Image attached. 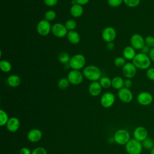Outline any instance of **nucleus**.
Returning <instances> with one entry per match:
<instances>
[{
  "label": "nucleus",
  "mask_w": 154,
  "mask_h": 154,
  "mask_svg": "<svg viewBox=\"0 0 154 154\" xmlns=\"http://www.w3.org/2000/svg\"><path fill=\"white\" fill-rule=\"evenodd\" d=\"M58 0H43L44 3L48 7H54L58 3Z\"/></svg>",
  "instance_id": "4c0bfd02"
},
{
  "label": "nucleus",
  "mask_w": 154,
  "mask_h": 154,
  "mask_svg": "<svg viewBox=\"0 0 154 154\" xmlns=\"http://www.w3.org/2000/svg\"><path fill=\"white\" fill-rule=\"evenodd\" d=\"M8 85L12 87H16L20 84V78L17 75H11L7 78Z\"/></svg>",
  "instance_id": "5701e85b"
},
{
  "label": "nucleus",
  "mask_w": 154,
  "mask_h": 154,
  "mask_svg": "<svg viewBox=\"0 0 154 154\" xmlns=\"http://www.w3.org/2000/svg\"><path fill=\"white\" fill-rule=\"evenodd\" d=\"M7 129L11 132H16L20 126L19 120L16 117H11L6 124Z\"/></svg>",
  "instance_id": "a211bd4d"
},
{
  "label": "nucleus",
  "mask_w": 154,
  "mask_h": 154,
  "mask_svg": "<svg viewBox=\"0 0 154 154\" xmlns=\"http://www.w3.org/2000/svg\"><path fill=\"white\" fill-rule=\"evenodd\" d=\"M126 150L128 154H141L143 150L142 143L134 139L130 140L126 144Z\"/></svg>",
  "instance_id": "20e7f679"
},
{
  "label": "nucleus",
  "mask_w": 154,
  "mask_h": 154,
  "mask_svg": "<svg viewBox=\"0 0 154 154\" xmlns=\"http://www.w3.org/2000/svg\"><path fill=\"white\" fill-rule=\"evenodd\" d=\"M134 137L135 140L141 142L147 138L148 132L143 126H138L134 131Z\"/></svg>",
  "instance_id": "2eb2a0df"
},
{
  "label": "nucleus",
  "mask_w": 154,
  "mask_h": 154,
  "mask_svg": "<svg viewBox=\"0 0 154 154\" xmlns=\"http://www.w3.org/2000/svg\"><path fill=\"white\" fill-rule=\"evenodd\" d=\"M67 38L69 42L72 44H78L81 40V37L79 33L75 31H69L67 34Z\"/></svg>",
  "instance_id": "aec40b11"
},
{
  "label": "nucleus",
  "mask_w": 154,
  "mask_h": 154,
  "mask_svg": "<svg viewBox=\"0 0 154 154\" xmlns=\"http://www.w3.org/2000/svg\"><path fill=\"white\" fill-rule=\"evenodd\" d=\"M118 97L124 103H129L132 100L133 94L129 88L123 87L119 90Z\"/></svg>",
  "instance_id": "ddd939ff"
},
{
  "label": "nucleus",
  "mask_w": 154,
  "mask_h": 154,
  "mask_svg": "<svg viewBox=\"0 0 154 154\" xmlns=\"http://www.w3.org/2000/svg\"><path fill=\"white\" fill-rule=\"evenodd\" d=\"M146 76L149 79L154 81V67H149L147 69Z\"/></svg>",
  "instance_id": "c9c22d12"
},
{
  "label": "nucleus",
  "mask_w": 154,
  "mask_h": 154,
  "mask_svg": "<svg viewBox=\"0 0 154 154\" xmlns=\"http://www.w3.org/2000/svg\"><path fill=\"white\" fill-rule=\"evenodd\" d=\"M102 37L106 43L111 42L116 37V31L111 26H107L103 29L102 32Z\"/></svg>",
  "instance_id": "9b49d317"
},
{
  "label": "nucleus",
  "mask_w": 154,
  "mask_h": 154,
  "mask_svg": "<svg viewBox=\"0 0 154 154\" xmlns=\"http://www.w3.org/2000/svg\"><path fill=\"white\" fill-rule=\"evenodd\" d=\"M56 13L55 11L52 10H50L47 11L45 14V19H46L48 21H52L54 20L56 17Z\"/></svg>",
  "instance_id": "7c9ffc66"
},
{
  "label": "nucleus",
  "mask_w": 154,
  "mask_h": 154,
  "mask_svg": "<svg viewBox=\"0 0 154 154\" xmlns=\"http://www.w3.org/2000/svg\"><path fill=\"white\" fill-rule=\"evenodd\" d=\"M115 96L113 93L106 92L102 94L100 98V103L104 108H109L114 103Z\"/></svg>",
  "instance_id": "4468645a"
},
{
  "label": "nucleus",
  "mask_w": 154,
  "mask_h": 154,
  "mask_svg": "<svg viewBox=\"0 0 154 154\" xmlns=\"http://www.w3.org/2000/svg\"><path fill=\"white\" fill-rule=\"evenodd\" d=\"M114 47H115L114 43L112 42H108V43H107V44H106V48H107V49H108V51H112V50L114 49Z\"/></svg>",
  "instance_id": "79ce46f5"
},
{
  "label": "nucleus",
  "mask_w": 154,
  "mask_h": 154,
  "mask_svg": "<svg viewBox=\"0 0 154 154\" xmlns=\"http://www.w3.org/2000/svg\"><path fill=\"white\" fill-rule=\"evenodd\" d=\"M150 48H149V46H146V45L142 48V49H141V52L143 53V54H146V55H149V52H150Z\"/></svg>",
  "instance_id": "ea45409f"
},
{
  "label": "nucleus",
  "mask_w": 154,
  "mask_h": 154,
  "mask_svg": "<svg viewBox=\"0 0 154 154\" xmlns=\"http://www.w3.org/2000/svg\"><path fill=\"white\" fill-rule=\"evenodd\" d=\"M70 57L69 54L66 52H61L58 55V60L63 64H67L69 63Z\"/></svg>",
  "instance_id": "a878e982"
},
{
  "label": "nucleus",
  "mask_w": 154,
  "mask_h": 154,
  "mask_svg": "<svg viewBox=\"0 0 154 154\" xmlns=\"http://www.w3.org/2000/svg\"><path fill=\"white\" fill-rule=\"evenodd\" d=\"M99 82L102 88H108L111 85V80L109 78L106 76L101 77L99 80Z\"/></svg>",
  "instance_id": "393cba45"
},
{
  "label": "nucleus",
  "mask_w": 154,
  "mask_h": 154,
  "mask_svg": "<svg viewBox=\"0 0 154 154\" xmlns=\"http://www.w3.org/2000/svg\"><path fill=\"white\" fill-rule=\"evenodd\" d=\"M123 0H108V5L111 7H117L120 6Z\"/></svg>",
  "instance_id": "f704fd0d"
},
{
  "label": "nucleus",
  "mask_w": 154,
  "mask_h": 154,
  "mask_svg": "<svg viewBox=\"0 0 154 154\" xmlns=\"http://www.w3.org/2000/svg\"><path fill=\"white\" fill-rule=\"evenodd\" d=\"M86 63L85 57L81 54L73 55L69 61V65L73 70H80L85 66Z\"/></svg>",
  "instance_id": "7ed1b4c3"
},
{
  "label": "nucleus",
  "mask_w": 154,
  "mask_h": 154,
  "mask_svg": "<svg viewBox=\"0 0 154 154\" xmlns=\"http://www.w3.org/2000/svg\"><path fill=\"white\" fill-rule=\"evenodd\" d=\"M9 119L7 114L2 109L0 110V126H2L7 124Z\"/></svg>",
  "instance_id": "c85d7f7f"
},
{
  "label": "nucleus",
  "mask_w": 154,
  "mask_h": 154,
  "mask_svg": "<svg viewBox=\"0 0 154 154\" xmlns=\"http://www.w3.org/2000/svg\"><path fill=\"white\" fill-rule=\"evenodd\" d=\"M31 153L28 147H22L19 151V154H31Z\"/></svg>",
  "instance_id": "a19ab883"
},
{
  "label": "nucleus",
  "mask_w": 154,
  "mask_h": 154,
  "mask_svg": "<svg viewBox=\"0 0 154 154\" xmlns=\"http://www.w3.org/2000/svg\"><path fill=\"white\" fill-rule=\"evenodd\" d=\"M76 2V4H79L81 5H84L88 3L90 0H75Z\"/></svg>",
  "instance_id": "37998d69"
},
{
  "label": "nucleus",
  "mask_w": 154,
  "mask_h": 154,
  "mask_svg": "<svg viewBox=\"0 0 154 154\" xmlns=\"http://www.w3.org/2000/svg\"><path fill=\"white\" fill-rule=\"evenodd\" d=\"M85 78L91 81H97L101 78L100 69L94 65H89L85 67L82 71Z\"/></svg>",
  "instance_id": "f03ea898"
},
{
  "label": "nucleus",
  "mask_w": 154,
  "mask_h": 154,
  "mask_svg": "<svg viewBox=\"0 0 154 154\" xmlns=\"http://www.w3.org/2000/svg\"><path fill=\"white\" fill-rule=\"evenodd\" d=\"M145 45L150 48H154V37L148 35L144 38Z\"/></svg>",
  "instance_id": "72a5a7b5"
},
{
  "label": "nucleus",
  "mask_w": 154,
  "mask_h": 154,
  "mask_svg": "<svg viewBox=\"0 0 154 154\" xmlns=\"http://www.w3.org/2000/svg\"><path fill=\"white\" fill-rule=\"evenodd\" d=\"M151 60L148 55L141 52L137 54L134 58L132 60V63L137 69L145 70L150 67L151 64Z\"/></svg>",
  "instance_id": "f257e3e1"
},
{
  "label": "nucleus",
  "mask_w": 154,
  "mask_h": 154,
  "mask_svg": "<svg viewBox=\"0 0 154 154\" xmlns=\"http://www.w3.org/2000/svg\"><path fill=\"white\" fill-rule=\"evenodd\" d=\"M36 29L39 35L42 36H46L51 31L52 26L49 21L46 19H43L38 22Z\"/></svg>",
  "instance_id": "423d86ee"
},
{
  "label": "nucleus",
  "mask_w": 154,
  "mask_h": 154,
  "mask_svg": "<svg viewBox=\"0 0 154 154\" xmlns=\"http://www.w3.org/2000/svg\"><path fill=\"white\" fill-rule=\"evenodd\" d=\"M69 84L70 82L67 78H61L58 80L57 85L61 90H65L69 87Z\"/></svg>",
  "instance_id": "bb28decb"
},
{
  "label": "nucleus",
  "mask_w": 154,
  "mask_h": 154,
  "mask_svg": "<svg viewBox=\"0 0 154 154\" xmlns=\"http://www.w3.org/2000/svg\"><path fill=\"white\" fill-rule=\"evenodd\" d=\"M84 75L79 70H72L67 75V79L70 84L73 85H79L83 81Z\"/></svg>",
  "instance_id": "0eeeda50"
},
{
  "label": "nucleus",
  "mask_w": 154,
  "mask_h": 154,
  "mask_svg": "<svg viewBox=\"0 0 154 154\" xmlns=\"http://www.w3.org/2000/svg\"><path fill=\"white\" fill-rule=\"evenodd\" d=\"M122 73L125 78L131 79L137 73V67L132 63H126L122 67Z\"/></svg>",
  "instance_id": "f8f14e48"
},
{
  "label": "nucleus",
  "mask_w": 154,
  "mask_h": 154,
  "mask_svg": "<svg viewBox=\"0 0 154 154\" xmlns=\"http://www.w3.org/2000/svg\"><path fill=\"white\" fill-rule=\"evenodd\" d=\"M137 102L143 106H147L152 103L153 100L152 94L147 91H142L140 93L137 97Z\"/></svg>",
  "instance_id": "1a4fd4ad"
},
{
  "label": "nucleus",
  "mask_w": 154,
  "mask_h": 154,
  "mask_svg": "<svg viewBox=\"0 0 154 154\" xmlns=\"http://www.w3.org/2000/svg\"><path fill=\"white\" fill-rule=\"evenodd\" d=\"M151 60L152 61L154 62V48H152L150 49V52L148 55Z\"/></svg>",
  "instance_id": "c03bdc74"
},
{
  "label": "nucleus",
  "mask_w": 154,
  "mask_h": 154,
  "mask_svg": "<svg viewBox=\"0 0 154 154\" xmlns=\"http://www.w3.org/2000/svg\"><path fill=\"white\" fill-rule=\"evenodd\" d=\"M67 31L65 25L61 23H56L52 26L51 32L54 36L58 38H63L67 36Z\"/></svg>",
  "instance_id": "6e6552de"
},
{
  "label": "nucleus",
  "mask_w": 154,
  "mask_h": 154,
  "mask_svg": "<svg viewBox=\"0 0 154 154\" xmlns=\"http://www.w3.org/2000/svg\"><path fill=\"white\" fill-rule=\"evenodd\" d=\"M31 154H47V152L45 148L38 147L35 148L32 152Z\"/></svg>",
  "instance_id": "e433bc0d"
},
{
  "label": "nucleus",
  "mask_w": 154,
  "mask_h": 154,
  "mask_svg": "<svg viewBox=\"0 0 154 154\" xmlns=\"http://www.w3.org/2000/svg\"><path fill=\"white\" fill-rule=\"evenodd\" d=\"M131 46L135 50H141L145 45L144 38L139 34H133L130 38Z\"/></svg>",
  "instance_id": "9d476101"
},
{
  "label": "nucleus",
  "mask_w": 154,
  "mask_h": 154,
  "mask_svg": "<svg viewBox=\"0 0 154 154\" xmlns=\"http://www.w3.org/2000/svg\"><path fill=\"white\" fill-rule=\"evenodd\" d=\"M136 51L135 49L132 48L131 46H126L123 51V57L126 59V60H133L134 58V57L136 55Z\"/></svg>",
  "instance_id": "6ab92c4d"
},
{
  "label": "nucleus",
  "mask_w": 154,
  "mask_h": 154,
  "mask_svg": "<svg viewBox=\"0 0 154 154\" xmlns=\"http://www.w3.org/2000/svg\"><path fill=\"white\" fill-rule=\"evenodd\" d=\"M111 86L117 90L124 87V80L120 76H115L111 79Z\"/></svg>",
  "instance_id": "4be33fe9"
},
{
  "label": "nucleus",
  "mask_w": 154,
  "mask_h": 154,
  "mask_svg": "<svg viewBox=\"0 0 154 154\" xmlns=\"http://www.w3.org/2000/svg\"><path fill=\"white\" fill-rule=\"evenodd\" d=\"M114 65L117 67H123L126 63V59L124 57H117L115 58L114 61Z\"/></svg>",
  "instance_id": "2f4dec72"
},
{
  "label": "nucleus",
  "mask_w": 154,
  "mask_h": 154,
  "mask_svg": "<svg viewBox=\"0 0 154 154\" xmlns=\"http://www.w3.org/2000/svg\"><path fill=\"white\" fill-rule=\"evenodd\" d=\"M114 140L120 145L126 144L130 140V134L125 129H119L114 134Z\"/></svg>",
  "instance_id": "39448f33"
},
{
  "label": "nucleus",
  "mask_w": 154,
  "mask_h": 154,
  "mask_svg": "<svg viewBox=\"0 0 154 154\" xmlns=\"http://www.w3.org/2000/svg\"><path fill=\"white\" fill-rule=\"evenodd\" d=\"M123 2L128 7L134 8L139 5L140 0H123Z\"/></svg>",
  "instance_id": "473e14b6"
},
{
  "label": "nucleus",
  "mask_w": 154,
  "mask_h": 154,
  "mask_svg": "<svg viewBox=\"0 0 154 154\" xmlns=\"http://www.w3.org/2000/svg\"><path fill=\"white\" fill-rule=\"evenodd\" d=\"M132 85V82L131 80V79L126 78L125 80H124V87L129 88Z\"/></svg>",
  "instance_id": "58836bf2"
},
{
  "label": "nucleus",
  "mask_w": 154,
  "mask_h": 154,
  "mask_svg": "<svg viewBox=\"0 0 154 154\" xmlns=\"http://www.w3.org/2000/svg\"><path fill=\"white\" fill-rule=\"evenodd\" d=\"M83 8L82 5L78 4H75L72 5L70 9V14L74 17H79L83 14Z\"/></svg>",
  "instance_id": "412c9836"
},
{
  "label": "nucleus",
  "mask_w": 154,
  "mask_h": 154,
  "mask_svg": "<svg viewBox=\"0 0 154 154\" xmlns=\"http://www.w3.org/2000/svg\"><path fill=\"white\" fill-rule=\"evenodd\" d=\"M64 25L66 27L67 29L69 31L74 30L76 28L77 24H76V22L75 20L69 19L66 22Z\"/></svg>",
  "instance_id": "c756f323"
},
{
  "label": "nucleus",
  "mask_w": 154,
  "mask_h": 154,
  "mask_svg": "<svg viewBox=\"0 0 154 154\" xmlns=\"http://www.w3.org/2000/svg\"><path fill=\"white\" fill-rule=\"evenodd\" d=\"M150 154H154V146H153V147L150 150Z\"/></svg>",
  "instance_id": "a18cd8bd"
},
{
  "label": "nucleus",
  "mask_w": 154,
  "mask_h": 154,
  "mask_svg": "<svg viewBox=\"0 0 154 154\" xmlns=\"http://www.w3.org/2000/svg\"><path fill=\"white\" fill-rule=\"evenodd\" d=\"M142 146L146 149L151 150L154 146V141L150 138H147L142 141Z\"/></svg>",
  "instance_id": "cd10ccee"
},
{
  "label": "nucleus",
  "mask_w": 154,
  "mask_h": 154,
  "mask_svg": "<svg viewBox=\"0 0 154 154\" xmlns=\"http://www.w3.org/2000/svg\"><path fill=\"white\" fill-rule=\"evenodd\" d=\"M0 68L2 72L7 73L11 70L12 66L9 61L3 60L0 61Z\"/></svg>",
  "instance_id": "b1692460"
},
{
  "label": "nucleus",
  "mask_w": 154,
  "mask_h": 154,
  "mask_svg": "<svg viewBox=\"0 0 154 154\" xmlns=\"http://www.w3.org/2000/svg\"><path fill=\"white\" fill-rule=\"evenodd\" d=\"M42 137V132L38 129H32L29 131L27 135L28 140L32 143H36L40 140Z\"/></svg>",
  "instance_id": "dca6fc26"
},
{
  "label": "nucleus",
  "mask_w": 154,
  "mask_h": 154,
  "mask_svg": "<svg viewBox=\"0 0 154 154\" xmlns=\"http://www.w3.org/2000/svg\"><path fill=\"white\" fill-rule=\"evenodd\" d=\"M102 86L99 81H93L88 87V91L92 96H99L102 91Z\"/></svg>",
  "instance_id": "f3484780"
}]
</instances>
